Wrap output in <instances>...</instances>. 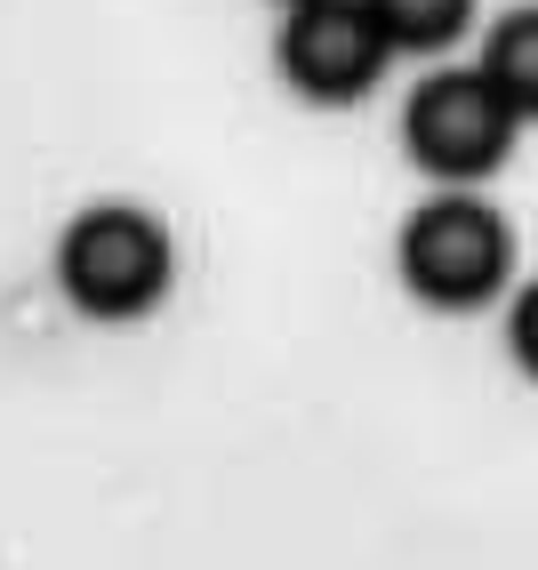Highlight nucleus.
<instances>
[{"label":"nucleus","mask_w":538,"mask_h":570,"mask_svg":"<svg viewBox=\"0 0 538 570\" xmlns=\"http://www.w3.org/2000/svg\"><path fill=\"white\" fill-rule=\"evenodd\" d=\"M370 17L387 24V41H394V49L434 57V49H450L458 32H467L475 0H370Z\"/></svg>","instance_id":"6"},{"label":"nucleus","mask_w":538,"mask_h":570,"mask_svg":"<svg viewBox=\"0 0 538 570\" xmlns=\"http://www.w3.org/2000/svg\"><path fill=\"white\" fill-rule=\"evenodd\" d=\"M169 282H177L169 225L137 202H97L57 242V289L89 322H137L169 297Z\"/></svg>","instance_id":"1"},{"label":"nucleus","mask_w":538,"mask_h":570,"mask_svg":"<svg viewBox=\"0 0 538 570\" xmlns=\"http://www.w3.org/2000/svg\"><path fill=\"white\" fill-rule=\"evenodd\" d=\"M394 265L418 306L434 314H475L507 289V265H515V242H507V217L475 194H434L402 225L394 242Z\"/></svg>","instance_id":"2"},{"label":"nucleus","mask_w":538,"mask_h":570,"mask_svg":"<svg viewBox=\"0 0 538 570\" xmlns=\"http://www.w3.org/2000/svg\"><path fill=\"white\" fill-rule=\"evenodd\" d=\"M507 346H515V370L538 377V282L515 297V314H507Z\"/></svg>","instance_id":"7"},{"label":"nucleus","mask_w":538,"mask_h":570,"mask_svg":"<svg viewBox=\"0 0 538 570\" xmlns=\"http://www.w3.org/2000/svg\"><path fill=\"white\" fill-rule=\"evenodd\" d=\"M490 89L515 105V121H538V9H507L482 41Z\"/></svg>","instance_id":"5"},{"label":"nucleus","mask_w":538,"mask_h":570,"mask_svg":"<svg viewBox=\"0 0 538 570\" xmlns=\"http://www.w3.org/2000/svg\"><path fill=\"white\" fill-rule=\"evenodd\" d=\"M290 9H297V0H290Z\"/></svg>","instance_id":"8"},{"label":"nucleus","mask_w":538,"mask_h":570,"mask_svg":"<svg viewBox=\"0 0 538 570\" xmlns=\"http://www.w3.org/2000/svg\"><path fill=\"white\" fill-rule=\"evenodd\" d=\"M387 57H394V41L370 17V0H297L274 41L282 81L305 105H362L378 89V72H387Z\"/></svg>","instance_id":"4"},{"label":"nucleus","mask_w":538,"mask_h":570,"mask_svg":"<svg viewBox=\"0 0 538 570\" xmlns=\"http://www.w3.org/2000/svg\"><path fill=\"white\" fill-rule=\"evenodd\" d=\"M515 105L490 89V72H427V81L410 89L402 105V145L410 161L427 169L434 185H450V194H467V185H482L498 161H507L515 145Z\"/></svg>","instance_id":"3"}]
</instances>
